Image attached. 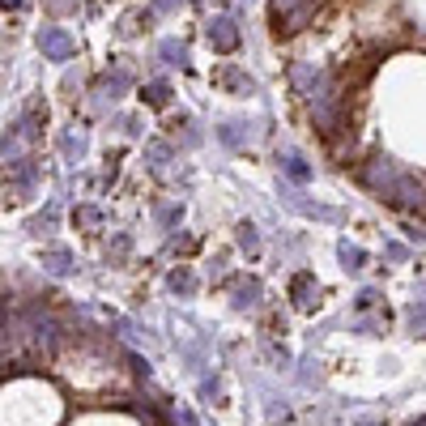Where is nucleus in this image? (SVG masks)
<instances>
[{"instance_id": "obj_3", "label": "nucleus", "mask_w": 426, "mask_h": 426, "mask_svg": "<svg viewBox=\"0 0 426 426\" xmlns=\"http://www.w3.org/2000/svg\"><path fill=\"white\" fill-rule=\"evenodd\" d=\"M218 81H222V85H235V90H256V85H252V77H243V73H235V68H222V73H218Z\"/></svg>"}, {"instance_id": "obj_5", "label": "nucleus", "mask_w": 426, "mask_h": 426, "mask_svg": "<svg viewBox=\"0 0 426 426\" xmlns=\"http://www.w3.org/2000/svg\"><path fill=\"white\" fill-rule=\"evenodd\" d=\"M166 94H171L166 85H149V90H145V102H149V107H162V102H166Z\"/></svg>"}, {"instance_id": "obj_6", "label": "nucleus", "mask_w": 426, "mask_h": 426, "mask_svg": "<svg viewBox=\"0 0 426 426\" xmlns=\"http://www.w3.org/2000/svg\"><path fill=\"white\" fill-rule=\"evenodd\" d=\"M341 260H346V269H363V252L358 247H341Z\"/></svg>"}, {"instance_id": "obj_7", "label": "nucleus", "mask_w": 426, "mask_h": 426, "mask_svg": "<svg viewBox=\"0 0 426 426\" xmlns=\"http://www.w3.org/2000/svg\"><path fill=\"white\" fill-rule=\"evenodd\" d=\"M286 171H290V175H294V179H307V166H303V162H299V158H294V154H290V158H286Z\"/></svg>"}, {"instance_id": "obj_4", "label": "nucleus", "mask_w": 426, "mask_h": 426, "mask_svg": "<svg viewBox=\"0 0 426 426\" xmlns=\"http://www.w3.org/2000/svg\"><path fill=\"white\" fill-rule=\"evenodd\" d=\"M162 60H166V64H183V60H188L183 43H162Z\"/></svg>"}, {"instance_id": "obj_1", "label": "nucleus", "mask_w": 426, "mask_h": 426, "mask_svg": "<svg viewBox=\"0 0 426 426\" xmlns=\"http://www.w3.org/2000/svg\"><path fill=\"white\" fill-rule=\"evenodd\" d=\"M38 47H43L51 60H68V55H73V38H68L64 30H55V26H47V30L38 34Z\"/></svg>"}, {"instance_id": "obj_2", "label": "nucleus", "mask_w": 426, "mask_h": 426, "mask_svg": "<svg viewBox=\"0 0 426 426\" xmlns=\"http://www.w3.org/2000/svg\"><path fill=\"white\" fill-rule=\"evenodd\" d=\"M209 43H213L218 51H235V47H239V30H235V21H226V17L209 21Z\"/></svg>"}, {"instance_id": "obj_8", "label": "nucleus", "mask_w": 426, "mask_h": 426, "mask_svg": "<svg viewBox=\"0 0 426 426\" xmlns=\"http://www.w3.org/2000/svg\"><path fill=\"white\" fill-rule=\"evenodd\" d=\"M239 243H243V247H256V230H252V226H243V230H239Z\"/></svg>"}]
</instances>
